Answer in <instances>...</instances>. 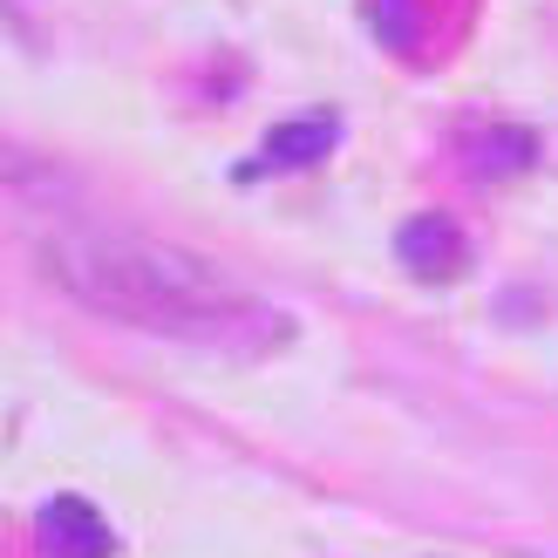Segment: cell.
Instances as JSON below:
<instances>
[{
  "label": "cell",
  "instance_id": "obj_4",
  "mask_svg": "<svg viewBox=\"0 0 558 558\" xmlns=\"http://www.w3.org/2000/svg\"><path fill=\"white\" fill-rule=\"evenodd\" d=\"M333 144H341V123L333 117H300V123H279L266 136V150L253 171H306V163H320Z\"/></svg>",
  "mask_w": 558,
  "mask_h": 558
},
{
  "label": "cell",
  "instance_id": "obj_1",
  "mask_svg": "<svg viewBox=\"0 0 558 558\" xmlns=\"http://www.w3.org/2000/svg\"><path fill=\"white\" fill-rule=\"evenodd\" d=\"M35 259L48 287H62L75 306H89L117 327L157 333V341H184L205 354H266L293 333V320L266 306L253 287H239L226 266L150 232L62 226L41 239Z\"/></svg>",
  "mask_w": 558,
  "mask_h": 558
},
{
  "label": "cell",
  "instance_id": "obj_3",
  "mask_svg": "<svg viewBox=\"0 0 558 558\" xmlns=\"http://www.w3.org/2000/svg\"><path fill=\"white\" fill-rule=\"evenodd\" d=\"M396 259L415 272V279H457L463 272V232L450 211H415L409 226L396 232Z\"/></svg>",
  "mask_w": 558,
  "mask_h": 558
},
{
  "label": "cell",
  "instance_id": "obj_5",
  "mask_svg": "<svg viewBox=\"0 0 558 558\" xmlns=\"http://www.w3.org/2000/svg\"><path fill=\"white\" fill-rule=\"evenodd\" d=\"M62 184V163L48 150L21 144V136H0V191H54Z\"/></svg>",
  "mask_w": 558,
  "mask_h": 558
},
{
  "label": "cell",
  "instance_id": "obj_6",
  "mask_svg": "<svg viewBox=\"0 0 558 558\" xmlns=\"http://www.w3.org/2000/svg\"><path fill=\"white\" fill-rule=\"evenodd\" d=\"M470 163H477L484 178L490 171H524V163H532V136L511 130V144H477V136H470Z\"/></svg>",
  "mask_w": 558,
  "mask_h": 558
},
{
  "label": "cell",
  "instance_id": "obj_2",
  "mask_svg": "<svg viewBox=\"0 0 558 558\" xmlns=\"http://www.w3.org/2000/svg\"><path fill=\"white\" fill-rule=\"evenodd\" d=\"M41 558H117V532L89 497H48L35 518Z\"/></svg>",
  "mask_w": 558,
  "mask_h": 558
}]
</instances>
